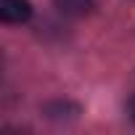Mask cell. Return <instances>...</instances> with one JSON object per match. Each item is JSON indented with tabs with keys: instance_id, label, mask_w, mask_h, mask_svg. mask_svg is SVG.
<instances>
[{
	"instance_id": "2",
	"label": "cell",
	"mask_w": 135,
	"mask_h": 135,
	"mask_svg": "<svg viewBox=\"0 0 135 135\" xmlns=\"http://www.w3.org/2000/svg\"><path fill=\"white\" fill-rule=\"evenodd\" d=\"M53 3H56V8H58L64 16L80 19V16H88V13L98 6V0H53Z\"/></svg>"
},
{
	"instance_id": "1",
	"label": "cell",
	"mask_w": 135,
	"mask_h": 135,
	"mask_svg": "<svg viewBox=\"0 0 135 135\" xmlns=\"http://www.w3.org/2000/svg\"><path fill=\"white\" fill-rule=\"evenodd\" d=\"M0 19L6 24H24L32 19L29 0H0Z\"/></svg>"
},
{
	"instance_id": "3",
	"label": "cell",
	"mask_w": 135,
	"mask_h": 135,
	"mask_svg": "<svg viewBox=\"0 0 135 135\" xmlns=\"http://www.w3.org/2000/svg\"><path fill=\"white\" fill-rule=\"evenodd\" d=\"M127 114H130V119H132V124H135V95L127 101Z\"/></svg>"
}]
</instances>
